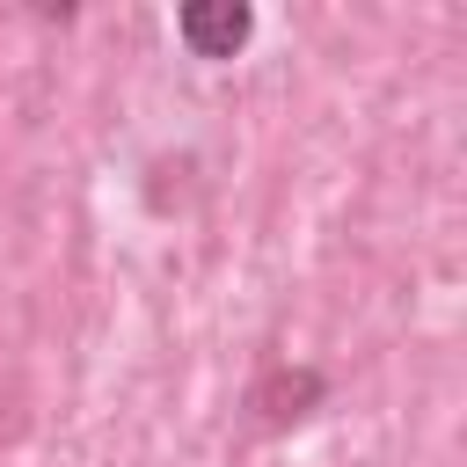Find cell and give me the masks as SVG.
<instances>
[{"instance_id": "cell-1", "label": "cell", "mask_w": 467, "mask_h": 467, "mask_svg": "<svg viewBox=\"0 0 467 467\" xmlns=\"http://www.w3.org/2000/svg\"><path fill=\"white\" fill-rule=\"evenodd\" d=\"M321 401H328V372H321V365H263V372L248 379V394H241V409H248L255 431H292V423H306Z\"/></svg>"}, {"instance_id": "cell-2", "label": "cell", "mask_w": 467, "mask_h": 467, "mask_svg": "<svg viewBox=\"0 0 467 467\" xmlns=\"http://www.w3.org/2000/svg\"><path fill=\"white\" fill-rule=\"evenodd\" d=\"M175 36L190 44V58H234L255 36V7L248 0H190V7H175Z\"/></svg>"}]
</instances>
